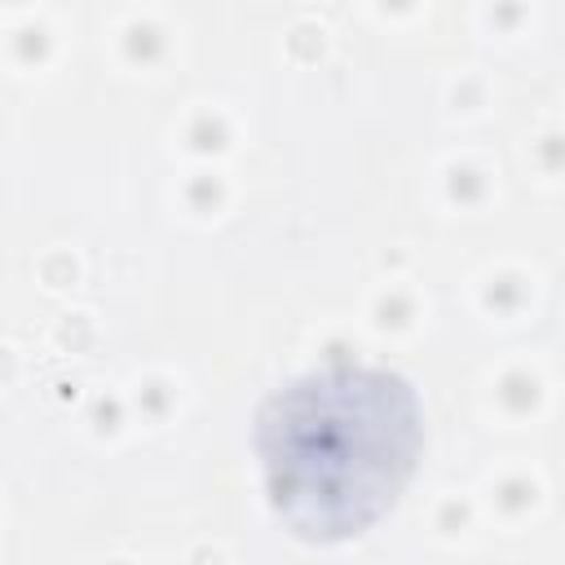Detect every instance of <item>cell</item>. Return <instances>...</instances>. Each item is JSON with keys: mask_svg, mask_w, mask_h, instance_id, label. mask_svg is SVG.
Returning <instances> with one entry per match:
<instances>
[{"mask_svg": "<svg viewBox=\"0 0 565 565\" xmlns=\"http://www.w3.org/2000/svg\"><path fill=\"white\" fill-rule=\"evenodd\" d=\"M252 446L269 512L309 547L375 530L424 459L419 388L380 362L327 358L269 388Z\"/></svg>", "mask_w": 565, "mask_h": 565, "instance_id": "1", "label": "cell"}]
</instances>
